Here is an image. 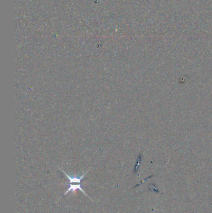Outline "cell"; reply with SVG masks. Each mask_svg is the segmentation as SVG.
I'll return each mask as SVG.
<instances>
[{
  "label": "cell",
  "instance_id": "6da1fadb",
  "mask_svg": "<svg viewBox=\"0 0 212 213\" xmlns=\"http://www.w3.org/2000/svg\"><path fill=\"white\" fill-rule=\"evenodd\" d=\"M67 185L68 186V188L66 192H65V193L64 194V195H66L67 194V193H68L69 191H73V192H76V191L77 189L80 190L81 191H82L86 196H87L88 197H90L85 192V191H83V189L82 188V184H67Z\"/></svg>",
  "mask_w": 212,
  "mask_h": 213
},
{
  "label": "cell",
  "instance_id": "7a4b0ae2",
  "mask_svg": "<svg viewBox=\"0 0 212 213\" xmlns=\"http://www.w3.org/2000/svg\"><path fill=\"white\" fill-rule=\"evenodd\" d=\"M62 171L67 176V177L68 178V179L69 180V183L70 184L71 183H79V184H80L82 181V179H83V177L85 176V175L87 173L86 172V173L83 174L82 176H70L68 174H67L66 173H65L64 171H63V170H62Z\"/></svg>",
  "mask_w": 212,
  "mask_h": 213
},
{
  "label": "cell",
  "instance_id": "3957f363",
  "mask_svg": "<svg viewBox=\"0 0 212 213\" xmlns=\"http://www.w3.org/2000/svg\"><path fill=\"white\" fill-rule=\"evenodd\" d=\"M149 188H150V189H151V190H152V191H154L156 192V193H159V190H158L156 187H154V186H152V185H151V186H149Z\"/></svg>",
  "mask_w": 212,
  "mask_h": 213
}]
</instances>
